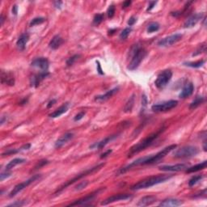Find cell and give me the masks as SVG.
<instances>
[{
  "mask_svg": "<svg viewBox=\"0 0 207 207\" xmlns=\"http://www.w3.org/2000/svg\"><path fill=\"white\" fill-rule=\"evenodd\" d=\"M177 146L176 144H172V145H170L167 147L163 148V150H160L159 152H158L157 154H154V155H150V156H144L142 157V158H139V159H136L134 162H132L130 164H128L127 166L124 167H121L118 170L117 174V175H121L126 173V172L130 171L132 168L135 167H138V166H144V165H151V164H155V163H159V161L162 160V159L164 158V157L168 154L171 151H172L173 150H175Z\"/></svg>",
  "mask_w": 207,
  "mask_h": 207,
  "instance_id": "1",
  "label": "cell"
},
{
  "mask_svg": "<svg viewBox=\"0 0 207 207\" xmlns=\"http://www.w3.org/2000/svg\"><path fill=\"white\" fill-rule=\"evenodd\" d=\"M164 131V128H162V129H159L158 131H156L155 133H153L151 135H150L149 136H147L146 138H145L144 139H143L142 141H140L139 143L135 144V146H133L132 147L130 148L129 152H128V158H131L135 154H139L141 151L144 150L145 149L151 146L152 144L154 143V142L159 137V135L162 134V133Z\"/></svg>",
  "mask_w": 207,
  "mask_h": 207,
  "instance_id": "2",
  "label": "cell"
},
{
  "mask_svg": "<svg viewBox=\"0 0 207 207\" xmlns=\"http://www.w3.org/2000/svg\"><path fill=\"white\" fill-rule=\"evenodd\" d=\"M146 55V50L139 44L134 45L130 50V62L128 65L130 71H135L139 66Z\"/></svg>",
  "mask_w": 207,
  "mask_h": 207,
  "instance_id": "3",
  "label": "cell"
},
{
  "mask_svg": "<svg viewBox=\"0 0 207 207\" xmlns=\"http://www.w3.org/2000/svg\"><path fill=\"white\" fill-rule=\"evenodd\" d=\"M172 177V176H168V175H159V176H150V177L144 179L143 181H139L137 184L133 185L132 187H131V189L139 190L143 189H148V188L152 187L154 185L166 182Z\"/></svg>",
  "mask_w": 207,
  "mask_h": 207,
  "instance_id": "4",
  "label": "cell"
},
{
  "mask_svg": "<svg viewBox=\"0 0 207 207\" xmlns=\"http://www.w3.org/2000/svg\"><path fill=\"white\" fill-rule=\"evenodd\" d=\"M104 166V163H100V164H98V165L95 166V167H92V168H88V169L85 170L84 172H81V173H80L79 175H77L76 176H75L74 178L71 179V180H70V181H66V183H64L63 185H62V186H60L58 189H57V191L55 192V194H57V193H60L61 192L63 191L65 189H66V188L68 187V186H70L71 185H72V184L75 183V182H77V181H79L80 180H81L82 178H84V177H85V176H88V175H92V173H94V172H97V171H99V170H100L102 168V167Z\"/></svg>",
  "mask_w": 207,
  "mask_h": 207,
  "instance_id": "5",
  "label": "cell"
},
{
  "mask_svg": "<svg viewBox=\"0 0 207 207\" xmlns=\"http://www.w3.org/2000/svg\"><path fill=\"white\" fill-rule=\"evenodd\" d=\"M199 149L193 146H185L176 150L173 154V156L177 159H186L196 156L199 153Z\"/></svg>",
  "mask_w": 207,
  "mask_h": 207,
  "instance_id": "6",
  "label": "cell"
},
{
  "mask_svg": "<svg viewBox=\"0 0 207 207\" xmlns=\"http://www.w3.org/2000/svg\"><path fill=\"white\" fill-rule=\"evenodd\" d=\"M105 189V188H100L99 189H97L96 191L93 192L92 193L88 194L87 196H85L84 197H82V198L79 199V200L75 201L74 202L69 204V206H77V205H88L90 202H92L94 199L98 195H99L101 192H103L104 190Z\"/></svg>",
  "mask_w": 207,
  "mask_h": 207,
  "instance_id": "7",
  "label": "cell"
},
{
  "mask_svg": "<svg viewBox=\"0 0 207 207\" xmlns=\"http://www.w3.org/2000/svg\"><path fill=\"white\" fill-rule=\"evenodd\" d=\"M172 72L170 70H165L162 71L159 75L157 76V79L154 81V84L157 88L163 89L167 86V84L172 80Z\"/></svg>",
  "mask_w": 207,
  "mask_h": 207,
  "instance_id": "8",
  "label": "cell"
},
{
  "mask_svg": "<svg viewBox=\"0 0 207 207\" xmlns=\"http://www.w3.org/2000/svg\"><path fill=\"white\" fill-rule=\"evenodd\" d=\"M41 175H34L33 176H32L31 178H29V180L24 181L22 183H20L18 184V185H16V186L13 188V189L11 190V193H9V197H13L16 196L20 192H21L23 189H24L25 188L28 187V186L31 185L32 183H33V182H35L36 181H37V180L41 179Z\"/></svg>",
  "mask_w": 207,
  "mask_h": 207,
  "instance_id": "9",
  "label": "cell"
},
{
  "mask_svg": "<svg viewBox=\"0 0 207 207\" xmlns=\"http://www.w3.org/2000/svg\"><path fill=\"white\" fill-rule=\"evenodd\" d=\"M178 104L177 100H168V101L163 102V103L155 104L154 105H152L151 110L155 112H166V111L171 110L172 108H174Z\"/></svg>",
  "mask_w": 207,
  "mask_h": 207,
  "instance_id": "10",
  "label": "cell"
},
{
  "mask_svg": "<svg viewBox=\"0 0 207 207\" xmlns=\"http://www.w3.org/2000/svg\"><path fill=\"white\" fill-rule=\"evenodd\" d=\"M182 37H183L182 34H181V33H176V34H173V35H171L169 37H167L161 39L158 42V45L160 47L171 46L172 45L176 44L178 41H180Z\"/></svg>",
  "mask_w": 207,
  "mask_h": 207,
  "instance_id": "11",
  "label": "cell"
},
{
  "mask_svg": "<svg viewBox=\"0 0 207 207\" xmlns=\"http://www.w3.org/2000/svg\"><path fill=\"white\" fill-rule=\"evenodd\" d=\"M131 195L128 193H119V194H115L112 196L109 197L108 198H106L105 200H104L101 202V205H107L111 203L116 202V201H125L128 200V199L131 198Z\"/></svg>",
  "mask_w": 207,
  "mask_h": 207,
  "instance_id": "12",
  "label": "cell"
},
{
  "mask_svg": "<svg viewBox=\"0 0 207 207\" xmlns=\"http://www.w3.org/2000/svg\"><path fill=\"white\" fill-rule=\"evenodd\" d=\"M31 65L33 67L39 68L41 71H48L49 62L46 57H37L33 60Z\"/></svg>",
  "mask_w": 207,
  "mask_h": 207,
  "instance_id": "13",
  "label": "cell"
},
{
  "mask_svg": "<svg viewBox=\"0 0 207 207\" xmlns=\"http://www.w3.org/2000/svg\"><path fill=\"white\" fill-rule=\"evenodd\" d=\"M49 75V71H41L38 74H36V75H33L30 79V84H31L32 87H34V88H37L40 84L41 83L43 80Z\"/></svg>",
  "mask_w": 207,
  "mask_h": 207,
  "instance_id": "14",
  "label": "cell"
},
{
  "mask_svg": "<svg viewBox=\"0 0 207 207\" xmlns=\"http://www.w3.org/2000/svg\"><path fill=\"white\" fill-rule=\"evenodd\" d=\"M189 167L187 163H177L175 165H163L159 167L160 171L163 172H181L186 170Z\"/></svg>",
  "mask_w": 207,
  "mask_h": 207,
  "instance_id": "15",
  "label": "cell"
},
{
  "mask_svg": "<svg viewBox=\"0 0 207 207\" xmlns=\"http://www.w3.org/2000/svg\"><path fill=\"white\" fill-rule=\"evenodd\" d=\"M203 16H204V14L203 13L194 14V15H193V16H191L190 17L188 18L187 20H186L185 22V24H184V27L186 28V29L193 28V27L195 26L200 20H201Z\"/></svg>",
  "mask_w": 207,
  "mask_h": 207,
  "instance_id": "16",
  "label": "cell"
},
{
  "mask_svg": "<svg viewBox=\"0 0 207 207\" xmlns=\"http://www.w3.org/2000/svg\"><path fill=\"white\" fill-rule=\"evenodd\" d=\"M1 83L8 86H14L15 77L13 74L10 71H1Z\"/></svg>",
  "mask_w": 207,
  "mask_h": 207,
  "instance_id": "17",
  "label": "cell"
},
{
  "mask_svg": "<svg viewBox=\"0 0 207 207\" xmlns=\"http://www.w3.org/2000/svg\"><path fill=\"white\" fill-rule=\"evenodd\" d=\"M74 138V134L73 133H66L65 135H62L59 139H57L55 143V148H61L65 144H66L69 141H71V139Z\"/></svg>",
  "mask_w": 207,
  "mask_h": 207,
  "instance_id": "18",
  "label": "cell"
},
{
  "mask_svg": "<svg viewBox=\"0 0 207 207\" xmlns=\"http://www.w3.org/2000/svg\"><path fill=\"white\" fill-rule=\"evenodd\" d=\"M117 137V135H111V136L106 137L105 139H104L101 141L98 142V143H96L92 144L90 148L92 149H102L103 147H104L108 143H110L111 141H112L113 139H115Z\"/></svg>",
  "mask_w": 207,
  "mask_h": 207,
  "instance_id": "19",
  "label": "cell"
},
{
  "mask_svg": "<svg viewBox=\"0 0 207 207\" xmlns=\"http://www.w3.org/2000/svg\"><path fill=\"white\" fill-rule=\"evenodd\" d=\"M118 91H119V88H113V89H111V90L108 91L107 92H105L104 94H103V95L97 96H96L95 100L96 101L99 102L106 101V100H108V99H110L112 96L115 95Z\"/></svg>",
  "mask_w": 207,
  "mask_h": 207,
  "instance_id": "20",
  "label": "cell"
},
{
  "mask_svg": "<svg viewBox=\"0 0 207 207\" xmlns=\"http://www.w3.org/2000/svg\"><path fill=\"white\" fill-rule=\"evenodd\" d=\"M194 91V86L192 83H188L187 84H185V86L184 87L181 92L180 93L179 97L181 99H185L187 97L190 96L193 93Z\"/></svg>",
  "mask_w": 207,
  "mask_h": 207,
  "instance_id": "21",
  "label": "cell"
},
{
  "mask_svg": "<svg viewBox=\"0 0 207 207\" xmlns=\"http://www.w3.org/2000/svg\"><path fill=\"white\" fill-rule=\"evenodd\" d=\"M183 204V201L181 200L176 198H167L163 200V201H161L159 204V206H165V207H170V206H180Z\"/></svg>",
  "mask_w": 207,
  "mask_h": 207,
  "instance_id": "22",
  "label": "cell"
},
{
  "mask_svg": "<svg viewBox=\"0 0 207 207\" xmlns=\"http://www.w3.org/2000/svg\"><path fill=\"white\" fill-rule=\"evenodd\" d=\"M29 41V35L27 33H23L20 36V37L18 38L17 41H16V46L20 50H24L26 46L27 43Z\"/></svg>",
  "mask_w": 207,
  "mask_h": 207,
  "instance_id": "23",
  "label": "cell"
},
{
  "mask_svg": "<svg viewBox=\"0 0 207 207\" xmlns=\"http://www.w3.org/2000/svg\"><path fill=\"white\" fill-rule=\"evenodd\" d=\"M155 201H156V197L150 195V196L143 197V198L140 199L137 205L138 206H147V205H152Z\"/></svg>",
  "mask_w": 207,
  "mask_h": 207,
  "instance_id": "24",
  "label": "cell"
},
{
  "mask_svg": "<svg viewBox=\"0 0 207 207\" xmlns=\"http://www.w3.org/2000/svg\"><path fill=\"white\" fill-rule=\"evenodd\" d=\"M63 41V38L61 37V36L56 35L50 40V41L49 43V46L51 49H57L62 45Z\"/></svg>",
  "mask_w": 207,
  "mask_h": 207,
  "instance_id": "25",
  "label": "cell"
},
{
  "mask_svg": "<svg viewBox=\"0 0 207 207\" xmlns=\"http://www.w3.org/2000/svg\"><path fill=\"white\" fill-rule=\"evenodd\" d=\"M69 108V103H64L62 106H60L59 108H57L54 112H53L52 113L49 114V117L51 118H57V117H60L61 115H62L63 113L68 110Z\"/></svg>",
  "mask_w": 207,
  "mask_h": 207,
  "instance_id": "26",
  "label": "cell"
},
{
  "mask_svg": "<svg viewBox=\"0 0 207 207\" xmlns=\"http://www.w3.org/2000/svg\"><path fill=\"white\" fill-rule=\"evenodd\" d=\"M207 165V161H204L202 163H198V164H197L195 166H193V167H189L186 169V172L187 173H193V172H198V171H201V170L205 169V167H206Z\"/></svg>",
  "mask_w": 207,
  "mask_h": 207,
  "instance_id": "27",
  "label": "cell"
},
{
  "mask_svg": "<svg viewBox=\"0 0 207 207\" xmlns=\"http://www.w3.org/2000/svg\"><path fill=\"white\" fill-rule=\"evenodd\" d=\"M25 162H26V159H22V158H16V159H12L6 165V171H9V170H11V168H13L16 166L19 165V164H22V163H25Z\"/></svg>",
  "mask_w": 207,
  "mask_h": 207,
  "instance_id": "28",
  "label": "cell"
},
{
  "mask_svg": "<svg viewBox=\"0 0 207 207\" xmlns=\"http://www.w3.org/2000/svg\"><path fill=\"white\" fill-rule=\"evenodd\" d=\"M204 100H205V98L203 96H197L196 98L193 100V102L190 104L189 108L191 110L192 109H195V108H197L200 104H201L204 102Z\"/></svg>",
  "mask_w": 207,
  "mask_h": 207,
  "instance_id": "29",
  "label": "cell"
},
{
  "mask_svg": "<svg viewBox=\"0 0 207 207\" xmlns=\"http://www.w3.org/2000/svg\"><path fill=\"white\" fill-rule=\"evenodd\" d=\"M134 104H135V95H133L130 97L128 102L126 103L125 108H124V112H130L132 111V108L134 107Z\"/></svg>",
  "mask_w": 207,
  "mask_h": 207,
  "instance_id": "30",
  "label": "cell"
},
{
  "mask_svg": "<svg viewBox=\"0 0 207 207\" xmlns=\"http://www.w3.org/2000/svg\"><path fill=\"white\" fill-rule=\"evenodd\" d=\"M205 60H199L197 62H185L184 65L186 66H189V67H193V68H199L201 66H202L205 64Z\"/></svg>",
  "mask_w": 207,
  "mask_h": 207,
  "instance_id": "31",
  "label": "cell"
},
{
  "mask_svg": "<svg viewBox=\"0 0 207 207\" xmlns=\"http://www.w3.org/2000/svg\"><path fill=\"white\" fill-rule=\"evenodd\" d=\"M159 24L157 22H153L150 23L147 27V33H154V32H157L159 29Z\"/></svg>",
  "mask_w": 207,
  "mask_h": 207,
  "instance_id": "32",
  "label": "cell"
},
{
  "mask_svg": "<svg viewBox=\"0 0 207 207\" xmlns=\"http://www.w3.org/2000/svg\"><path fill=\"white\" fill-rule=\"evenodd\" d=\"M203 179V176L202 175H198V176H193V178H191L189 181V187H193L194 185L197 184L199 181H201Z\"/></svg>",
  "mask_w": 207,
  "mask_h": 207,
  "instance_id": "33",
  "label": "cell"
},
{
  "mask_svg": "<svg viewBox=\"0 0 207 207\" xmlns=\"http://www.w3.org/2000/svg\"><path fill=\"white\" fill-rule=\"evenodd\" d=\"M104 14L102 13L96 14V15L94 16V19H93V24H94V25H99L100 24H101L102 23V21L104 20Z\"/></svg>",
  "mask_w": 207,
  "mask_h": 207,
  "instance_id": "34",
  "label": "cell"
},
{
  "mask_svg": "<svg viewBox=\"0 0 207 207\" xmlns=\"http://www.w3.org/2000/svg\"><path fill=\"white\" fill-rule=\"evenodd\" d=\"M131 31H132L131 28H126L123 31L121 32V34H120V39L121 40H126V38L128 37V36L130 34Z\"/></svg>",
  "mask_w": 207,
  "mask_h": 207,
  "instance_id": "35",
  "label": "cell"
},
{
  "mask_svg": "<svg viewBox=\"0 0 207 207\" xmlns=\"http://www.w3.org/2000/svg\"><path fill=\"white\" fill-rule=\"evenodd\" d=\"M45 21V19L43 17H37L34 18L32 20V21L30 22V26H35V25H38V24H41L42 23H44Z\"/></svg>",
  "mask_w": 207,
  "mask_h": 207,
  "instance_id": "36",
  "label": "cell"
},
{
  "mask_svg": "<svg viewBox=\"0 0 207 207\" xmlns=\"http://www.w3.org/2000/svg\"><path fill=\"white\" fill-rule=\"evenodd\" d=\"M205 51H206V45H205V43H204V44L201 45L200 46L198 47V49L193 53V57L194 56H197L199 55V54H201V53H205Z\"/></svg>",
  "mask_w": 207,
  "mask_h": 207,
  "instance_id": "37",
  "label": "cell"
},
{
  "mask_svg": "<svg viewBox=\"0 0 207 207\" xmlns=\"http://www.w3.org/2000/svg\"><path fill=\"white\" fill-rule=\"evenodd\" d=\"M80 57V54H75V55L72 56V57H71L70 58H68V60L66 61V65L68 66H72L73 64L75 63L76 61H77L78 59H79V57Z\"/></svg>",
  "mask_w": 207,
  "mask_h": 207,
  "instance_id": "38",
  "label": "cell"
},
{
  "mask_svg": "<svg viewBox=\"0 0 207 207\" xmlns=\"http://www.w3.org/2000/svg\"><path fill=\"white\" fill-rule=\"evenodd\" d=\"M115 11H116V9H115L114 5H110L108 8V11H107V14H108V18H112L114 16L115 14Z\"/></svg>",
  "mask_w": 207,
  "mask_h": 207,
  "instance_id": "39",
  "label": "cell"
},
{
  "mask_svg": "<svg viewBox=\"0 0 207 207\" xmlns=\"http://www.w3.org/2000/svg\"><path fill=\"white\" fill-rule=\"evenodd\" d=\"M20 151V148H18V149H9L8 150H7L4 153H2V156H5V155H11V154H16L18 152Z\"/></svg>",
  "mask_w": 207,
  "mask_h": 207,
  "instance_id": "40",
  "label": "cell"
},
{
  "mask_svg": "<svg viewBox=\"0 0 207 207\" xmlns=\"http://www.w3.org/2000/svg\"><path fill=\"white\" fill-rule=\"evenodd\" d=\"M88 181H82V182H80V184H78V185L75 186V190L84 189H85V188L88 186Z\"/></svg>",
  "mask_w": 207,
  "mask_h": 207,
  "instance_id": "41",
  "label": "cell"
},
{
  "mask_svg": "<svg viewBox=\"0 0 207 207\" xmlns=\"http://www.w3.org/2000/svg\"><path fill=\"white\" fill-rule=\"evenodd\" d=\"M26 204V202L25 201H16V202L14 203H11V204H10V205H8L7 206L8 207H15V206H23V205H24Z\"/></svg>",
  "mask_w": 207,
  "mask_h": 207,
  "instance_id": "42",
  "label": "cell"
},
{
  "mask_svg": "<svg viewBox=\"0 0 207 207\" xmlns=\"http://www.w3.org/2000/svg\"><path fill=\"white\" fill-rule=\"evenodd\" d=\"M85 113H86V112H84V111H83V112H79V113H78L77 115H75V117H74V121H80L81 119H83V117L85 116Z\"/></svg>",
  "mask_w": 207,
  "mask_h": 207,
  "instance_id": "43",
  "label": "cell"
},
{
  "mask_svg": "<svg viewBox=\"0 0 207 207\" xmlns=\"http://www.w3.org/2000/svg\"><path fill=\"white\" fill-rule=\"evenodd\" d=\"M11 176V172H7V171H6V172H2V173L0 174V181H2L3 180L8 178V177H10Z\"/></svg>",
  "mask_w": 207,
  "mask_h": 207,
  "instance_id": "44",
  "label": "cell"
},
{
  "mask_svg": "<svg viewBox=\"0 0 207 207\" xmlns=\"http://www.w3.org/2000/svg\"><path fill=\"white\" fill-rule=\"evenodd\" d=\"M49 163V161L48 160H41L40 161L39 163H37V165L35 167V169H38V168H41V167H43L44 165H46V164H48Z\"/></svg>",
  "mask_w": 207,
  "mask_h": 207,
  "instance_id": "45",
  "label": "cell"
},
{
  "mask_svg": "<svg viewBox=\"0 0 207 207\" xmlns=\"http://www.w3.org/2000/svg\"><path fill=\"white\" fill-rule=\"evenodd\" d=\"M157 2H149V5H148L147 8H146V11H151L152 9L154 8V7H155V5H156Z\"/></svg>",
  "mask_w": 207,
  "mask_h": 207,
  "instance_id": "46",
  "label": "cell"
},
{
  "mask_svg": "<svg viewBox=\"0 0 207 207\" xmlns=\"http://www.w3.org/2000/svg\"><path fill=\"white\" fill-rule=\"evenodd\" d=\"M136 21H137L136 18L134 17V16L130 17V19H129V20H128V24H129V26H132V25H134V24L136 23Z\"/></svg>",
  "mask_w": 207,
  "mask_h": 207,
  "instance_id": "47",
  "label": "cell"
},
{
  "mask_svg": "<svg viewBox=\"0 0 207 207\" xmlns=\"http://www.w3.org/2000/svg\"><path fill=\"white\" fill-rule=\"evenodd\" d=\"M132 2L130 1V0H127V1H125V2L122 3V8H126V7H130V5H131Z\"/></svg>",
  "mask_w": 207,
  "mask_h": 207,
  "instance_id": "48",
  "label": "cell"
},
{
  "mask_svg": "<svg viewBox=\"0 0 207 207\" xmlns=\"http://www.w3.org/2000/svg\"><path fill=\"white\" fill-rule=\"evenodd\" d=\"M111 153H112V150H108L107 151H105L104 153H103V154L100 155V158H101V159H104V158H105V157L108 156V154H110Z\"/></svg>",
  "mask_w": 207,
  "mask_h": 207,
  "instance_id": "49",
  "label": "cell"
},
{
  "mask_svg": "<svg viewBox=\"0 0 207 207\" xmlns=\"http://www.w3.org/2000/svg\"><path fill=\"white\" fill-rule=\"evenodd\" d=\"M56 101H57V100H56L55 99H53L52 100H50V101L48 103V104H47V108H50L51 107L56 103Z\"/></svg>",
  "mask_w": 207,
  "mask_h": 207,
  "instance_id": "50",
  "label": "cell"
},
{
  "mask_svg": "<svg viewBox=\"0 0 207 207\" xmlns=\"http://www.w3.org/2000/svg\"><path fill=\"white\" fill-rule=\"evenodd\" d=\"M146 104H147V98L145 95H143V99H142V104H143V106H146Z\"/></svg>",
  "mask_w": 207,
  "mask_h": 207,
  "instance_id": "51",
  "label": "cell"
},
{
  "mask_svg": "<svg viewBox=\"0 0 207 207\" xmlns=\"http://www.w3.org/2000/svg\"><path fill=\"white\" fill-rule=\"evenodd\" d=\"M53 4H54V7H55L56 8H61L62 2H61V1H56V2H53Z\"/></svg>",
  "mask_w": 207,
  "mask_h": 207,
  "instance_id": "52",
  "label": "cell"
},
{
  "mask_svg": "<svg viewBox=\"0 0 207 207\" xmlns=\"http://www.w3.org/2000/svg\"><path fill=\"white\" fill-rule=\"evenodd\" d=\"M18 13V7L17 5H14L13 7H12V14L16 16Z\"/></svg>",
  "mask_w": 207,
  "mask_h": 207,
  "instance_id": "53",
  "label": "cell"
},
{
  "mask_svg": "<svg viewBox=\"0 0 207 207\" xmlns=\"http://www.w3.org/2000/svg\"><path fill=\"white\" fill-rule=\"evenodd\" d=\"M97 64H98V65H97V66H98V67H97V71H98V72H99L100 74V75H103L104 73L102 72L101 67H100V64L99 62H97Z\"/></svg>",
  "mask_w": 207,
  "mask_h": 207,
  "instance_id": "54",
  "label": "cell"
},
{
  "mask_svg": "<svg viewBox=\"0 0 207 207\" xmlns=\"http://www.w3.org/2000/svg\"><path fill=\"white\" fill-rule=\"evenodd\" d=\"M27 102H28V99H24L22 100V101L21 102H20V104H20V105H23V104H25L27 103Z\"/></svg>",
  "mask_w": 207,
  "mask_h": 207,
  "instance_id": "55",
  "label": "cell"
},
{
  "mask_svg": "<svg viewBox=\"0 0 207 207\" xmlns=\"http://www.w3.org/2000/svg\"><path fill=\"white\" fill-rule=\"evenodd\" d=\"M0 21H1V25L3 24V22H4V17L2 15H1V17H0Z\"/></svg>",
  "mask_w": 207,
  "mask_h": 207,
  "instance_id": "56",
  "label": "cell"
},
{
  "mask_svg": "<svg viewBox=\"0 0 207 207\" xmlns=\"http://www.w3.org/2000/svg\"><path fill=\"white\" fill-rule=\"evenodd\" d=\"M5 121H7V119L5 120V117L4 116H2V118H1V125H3L5 122Z\"/></svg>",
  "mask_w": 207,
  "mask_h": 207,
  "instance_id": "57",
  "label": "cell"
},
{
  "mask_svg": "<svg viewBox=\"0 0 207 207\" xmlns=\"http://www.w3.org/2000/svg\"><path fill=\"white\" fill-rule=\"evenodd\" d=\"M116 31V29H113V30H110V31L108 32V34H109V35H112V34H113V33H114V32Z\"/></svg>",
  "mask_w": 207,
  "mask_h": 207,
  "instance_id": "58",
  "label": "cell"
}]
</instances>
